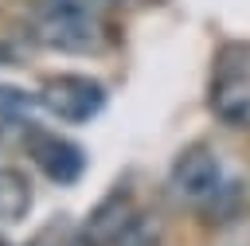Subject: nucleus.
<instances>
[{
  "mask_svg": "<svg viewBox=\"0 0 250 246\" xmlns=\"http://www.w3.org/2000/svg\"><path fill=\"white\" fill-rule=\"evenodd\" d=\"M39 105V94L16 90V86H0V117H27Z\"/></svg>",
  "mask_w": 250,
  "mask_h": 246,
  "instance_id": "1a4fd4ad",
  "label": "nucleus"
},
{
  "mask_svg": "<svg viewBox=\"0 0 250 246\" xmlns=\"http://www.w3.org/2000/svg\"><path fill=\"white\" fill-rule=\"evenodd\" d=\"M31 211V184L20 168H0V223H20Z\"/></svg>",
  "mask_w": 250,
  "mask_h": 246,
  "instance_id": "0eeeda50",
  "label": "nucleus"
},
{
  "mask_svg": "<svg viewBox=\"0 0 250 246\" xmlns=\"http://www.w3.org/2000/svg\"><path fill=\"white\" fill-rule=\"evenodd\" d=\"M74 242V226L70 223H62V219H55V223H47L31 242H23V246H70Z\"/></svg>",
  "mask_w": 250,
  "mask_h": 246,
  "instance_id": "9d476101",
  "label": "nucleus"
},
{
  "mask_svg": "<svg viewBox=\"0 0 250 246\" xmlns=\"http://www.w3.org/2000/svg\"><path fill=\"white\" fill-rule=\"evenodd\" d=\"M70 246H94V242H86V238H78V230H74V242Z\"/></svg>",
  "mask_w": 250,
  "mask_h": 246,
  "instance_id": "ddd939ff",
  "label": "nucleus"
},
{
  "mask_svg": "<svg viewBox=\"0 0 250 246\" xmlns=\"http://www.w3.org/2000/svg\"><path fill=\"white\" fill-rule=\"evenodd\" d=\"M12 62H16V51L8 39H0V66H12Z\"/></svg>",
  "mask_w": 250,
  "mask_h": 246,
  "instance_id": "f8f14e48",
  "label": "nucleus"
},
{
  "mask_svg": "<svg viewBox=\"0 0 250 246\" xmlns=\"http://www.w3.org/2000/svg\"><path fill=\"white\" fill-rule=\"evenodd\" d=\"M39 109L66 125H82L105 109V86L90 74H59L39 86Z\"/></svg>",
  "mask_w": 250,
  "mask_h": 246,
  "instance_id": "20e7f679",
  "label": "nucleus"
},
{
  "mask_svg": "<svg viewBox=\"0 0 250 246\" xmlns=\"http://www.w3.org/2000/svg\"><path fill=\"white\" fill-rule=\"evenodd\" d=\"M211 113L230 129H250V55L227 47L211 78Z\"/></svg>",
  "mask_w": 250,
  "mask_h": 246,
  "instance_id": "7ed1b4c3",
  "label": "nucleus"
},
{
  "mask_svg": "<svg viewBox=\"0 0 250 246\" xmlns=\"http://www.w3.org/2000/svg\"><path fill=\"white\" fill-rule=\"evenodd\" d=\"M47 8H70V12H90V16H105L113 8V0H39Z\"/></svg>",
  "mask_w": 250,
  "mask_h": 246,
  "instance_id": "9b49d317",
  "label": "nucleus"
},
{
  "mask_svg": "<svg viewBox=\"0 0 250 246\" xmlns=\"http://www.w3.org/2000/svg\"><path fill=\"white\" fill-rule=\"evenodd\" d=\"M168 191H172L176 203L215 211L223 199H234L238 195V184L227 176V168H223V160H219V152L211 144H191V148H184L172 160Z\"/></svg>",
  "mask_w": 250,
  "mask_h": 246,
  "instance_id": "f257e3e1",
  "label": "nucleus"
},
{
  "mask_svg": "<svg viewBox=\"0 0 250 246\" xmlns=\"http://www.w3.org/2000/svg\"><path fill=\"white\" fill-rule=\"evenodd\" d=\"M0 246H12V242H8V238H4V234H0Z\"/></svg>",
  "mask_w": 250,
  "mask_h": 246,
  "instance_id": "4468645a",
  "label": "nucleus"
},
{
  "mask_svg": "<svg viewBox=\"0 0 250 246\" xmlns=\"http://www.w3.org/2000/svg\"><path fill=\"white\" fill-rule=\"evenodd\" d=\"M27 152H31V160H35V168H39L51 184H74V180L86 172V152H82V144H74L70 137L31 129V133H27Z\"/></svg>",
  "mask_w": 250,
  "mask_h": 246,
  "instance_id": "39448f33",
  "label": "nucleus"
},
{
  "mask_svg": "<svg viewBox=\"0 0 250 246\" xmlns=\"http://www.w3.org/2000/svg\"><path fill=\"white\" fill-rule=\"evenodd\" d=\"M164 242V234H160V223L152 219V215H141L121 238H117V246H160Z\"/></svg>",
  "mask_w": 250,
  "mask_h": 246,
  "instance_id": "6e6552de",
  "label": "nucleus"
},
{
  "mask_svg": "<svg viewBox=\"0 0 250 246\" xmlns=\"http://www.w3.org/2000/svg\"><path fill=\"white\" fill-rule=\"evenodd\" d=\"M27 35H31L39 47H47V51L90 55V51H98V47L105 43V16L35 4V16H31V23H27Z\"/></svg>",
  "mask_w": 250,
  "mask_h": 246,
  "instance_id": "f03ea898",
  "label": "nucleus"
},
{
  "mask_svg": "<svg viewBox=\"0 0 250 246\" xmlns=\"http://www.w3.org/2000/svg\"><path fill=\"white\" fill-rule=\"evenodd\" d=\"M137 219H141L137 199H133L125 187H113V191L86 215V223L78 226V238H86V242H94V246H117V238H121Z\"/></svg>",
  "mask_w": 250,
  "mask_h": 246,
  "instance_id": "423d86ee",
  "label": "nucleus"
}]
</instances>
